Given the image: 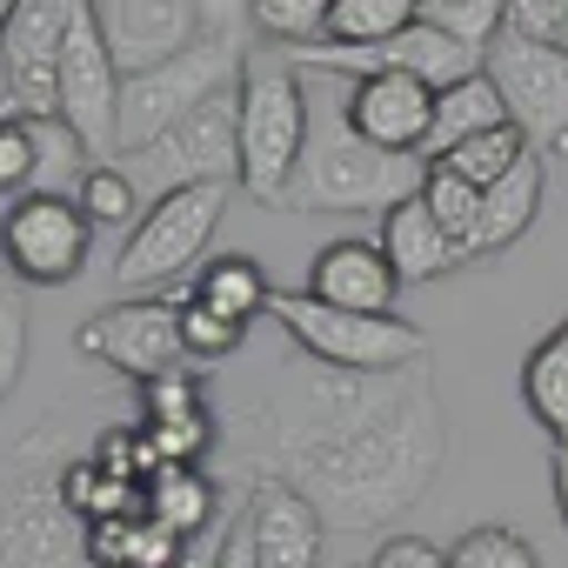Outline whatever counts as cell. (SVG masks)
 Instances as JSON below:
<instances>
[{
	"label": "cell",
	"mask_w": 568,
	"mask_h": 568,
	"mask_svg": "<svg viewBox=\"0 0 568 568\" xmlns=\"http://www.w3.org/2000/svg\"><path fill=\"white\" fill-rule=\"evenodd\" d=\"M247 448L261 481L308 495L328 528H388L435 488L448 455L435 368L342 375L295 355L247 408Z\"/></svg>",
	"instance_id": "obj_1"
},
{
	"label": "cell",
	"mask_w": 568,
	"mask_h": 568,
	"mask_svg": "<svg viewBox=\"0 0 568 568\" xmlns=\"http://www.w3.org/2000/svg\"><path fill=\"white\" fill-rule=\"evenodd\" d=\"M422 174H428V161L368 148L342 121V94H335V108H322L308 94V154L288 181V207H302V214H395L402 201L422 194Z\"/></svg>",
	"instance_id": "obj_2"
},
{
	"label": "cell",
	"mask_w": 568,
	"mask_h": 568,
	"mask_svg": "<svg viewBox=\"0 0 568 568\" xmlns=\"http://www.w3.org/2000/svg\"><path fill=\"white\" fill-rule=\"evenodd\" d=\"M241 21H247V8H214V28L187 54H174L168 68L134 74L121 88V154L154 148L168 128H181L207 101H221V94L241 88V74H247V34H241Z\"/></svg>",
	"instance_id": "obj_3"
},
{
	"label": "cell",
	"mask_w": 568,
	"mask_h": 568,
	"mask_svg": "<svg viewBox=\"0 0 568 568\" xmlns=\"http://www.w3.org/2000/svg\"><path fill=\"white\" fill-rule=\"evenodd\" d=\"M308 154V74L295 54H247L241 74V187L261 207H288V181Z\"/></svg>",
	"instance_id": "obj_4"
},
{
	"label": "cell",
	"mask_w": 568,
	"mask_h": 568,
	"mask_svg": "<svg viewBox=\"0 0 568 568\" xmlns=\"http://www.w3.org/2000/svg\"><path fill=\"white\" fill-rule=\"evenodd\" d=\"M61 428L34 435L14 448V475L0 481V568H94L88 555V521L61 501V462H48Z\"/></svg>",
	"instance_id": "obj_5"
},
{
	"label": "cell",
	"mask_w": 568,
	"mask_h": 568,
	"mask_svg": "<svg viewBox=\"0 0 568 568\" xmlns=\"http://www.w3.org/2000/svg\"><path fill=\"white\" fill-rule=\"evenodd\" d=\"M267 322L295 342V355H308L322 368H342V375H395V368L428 362V335L415 322H402V315H348V308L315 302L308 288H274Z\"/></svg>",
	"instance_id": "obj_6"
},
{
	"label": "cell",
	"mask_w": 568,
	"mask_h": 568,
	"mask_svg": "<svg viewBox=\"0 0 568 568\" xmlns=\"http://www.w3.org/2000/svg\"><path fill=\"white\" fill-rule=\"evenodd\" d=\"M227 194L234 187L214 181V187H181V194L148 201V214L134 221V234H128V247L114 261V281L141 295V288H168L181 274H201L207 267L201 247L214 241V227L227 214Z\"/></svg>",
	"instance_id": "obj_7"
},
{
	"label": "cell",
	"mask_w": 568,
	"mask_h": 568,
	"mask_svg": "<svg viewBox=\"0 0 568 568\" xmlns=\"http://www.w3.org/2000/svg\"><path fill=\"white\" fill-rule=\"evenodd\" d=\"M141 194H181V187H214V181H227L234 187V174H241V88L234 94H221V101H207L201 114H187L181 128H168L154 148H141V154H121L114 161Z\"/></svg>",
	"instance_id": "obj_8"
},
{
	"label": "cell",
	"mask_w": 568,
	"mask_h": 568,
	"mask_svg": "<svg viewBox=\"0 0 568 568\" xmlns=\"http://www.w3.org/2000/svg\"><path fill=\"white\" fill-rule=\"evenodd\" d=\"M88 247H94V221L81 214V201L28 194L0 214V267L21 288H68L88 267Z\"/></svg>",
	"instance_id": "obj_9"
},
{
	"label": "cell",
	"mask_w": 568,
	"mask_h": 568,
	"mask_svg": "<svg viewBox=\"0 0 568 568\" xmlns=\"http://www.w3.org/2000/svg\"><path fill=\"white\" fill-rule=\"evenodd\" d=\"M81 0H14V28L0 41V74H8V108L21 121L61 114V54L74 34Z\"/></svg>",
	"instance_id": "obj_10"
},
{
	"label": "cell",
	"mask_w": 568,
	"mask_h": 568,
	"mask_svg": "<svg viewBox=\"0 0 568 568\" xmlns=\"http://www.w3.org/2000/svg\"><path fill=\"white\" fill-rule=\"evenodd\" d=\"M74 348H81L88 362L128 375L134 388L194 368L187 348H181V308H174V302H121V308H101L94 322H81Z\"/></svg>",
	"instance_id": "obj_11"
},
{
	"label": "cell",
	"mask_w": 568,
	"mask_h": 568,
	"mask_svg": "<svg viewBox=\"0 0 568 568\" xmlns=\"http://www.w3.org/2000/svg\"><path fill=\"white\" fill-rule=\"evenodd\" d=\"M121 68L94 28V8L74 14V34H68V54H61V121L81 134V148L108 168L121 161Z\"/></svg>",
	"instance_id": "obj_12"
},
{
	"label": "cell",
	"mask_w": 568,
	"mask_h": 568,
	"mask_svg": "<svg viewBox=\"0 0 568 568\" xmlns=\"http://www.w3.org/2000/svg\"><path fill=\"white\" fill-rule=\"evenodd\" d=\"M94 28L114 54L121 81H134V74H154L174 54H187L214 28V8H201V0H94Z\"/></svg>",
	"instance_id": "obj_13"
},
{
	"label": "cell",
	"mask_w": 568,
	"mask_h": 568,
	"mask_svg": "<svg viewBox=\"0 0 568 568\" xmlns=\"http://www.w3.org/2000/svg\"><path fill=\"white\" fill-rule=\"evenodd\" d=\"M481 74L495 81V94L508 101V121L535 141H568V54L561 48H535V41H495Z\"/></svg>",
	"instance_id": "obj_14"
},
{
	"label": "cell",
	"mask_w": 568,
	"mask_h": 568,
	"mask_svg": "<svg viewBox=\"0 0 568 568\" xmlns=\"http://www.w3.org/2000/svg\"><path fill=\"white\" fill-rule=\"evenodd\" d=\"M342 88V121L382 148V154H415L428 161V128H435V88L408 74H368V81H335Z\"/></svg>",
	"instance_id": "obj_15"
},
{
	"label": "cell",
	"mask_w": 568,
	"mask_h": 568,
	"mask_svg": "<svg viewBox=\"0 0 568 568\" xmlns=\"http://www.w3.org/2000/svg\"><path fill=\"white\" fill-rule=\"evenodd\" d=\"M241 528L254 541V568H322L328 521L288 481H254L241 495Z\"/></svg>",
	"instance_id": "obj_16"
},
{
	"label": "cell",
	"mask_w": 568,
	"mask_h": 568,
	"mask_svg": "<svg viewBox=\"0 0 568 568\" xmlns=\"http://www.w3.org/2000/svg\"><path fill=\"white\" fill-rule=\"evenodd\" d=\"M308 295L328 302V308H348V315H395L402 274L382 254V241H355L348 234V241H328L308 261Z\"/></svg>",
	"instance_id": "obj_17"
},
{
	"label": "cell",
	"mask_w": 568,
	"mask_h": 568,
	"mask_svg": "<svg viewBox=\"0 0 568 568\" xmlns=\"http://www.w3.org/2000/svg\"><path fill=\"white\" fill-rule=\"evenodd\" d=\"M382 254L395 261V274L402 281H442L448 267H462V247L442 234V221L422 207V194L415 201H402L395 214H382Z\"/></svg>",
	"instance_id": "obj_18"
},
{
	"label": "cell",
	"mask_w": 568,
	"mask_h": 568,
	"mask_svg": "<svg viewBox=\"0 0 568 568\" xmlns=\"http://www.w3.org/2000/svg\"><path fill=\"white\" fill-rule=\"evenodd\" d=\"M535 214H541V154H528L515 174H501V181L481 194V227H475V241L462 247V261L515 247V241L528 234V221H535Z\"/></svg>",
	"instance_id": "obj_19"
},
{
	"label": "cell",
	"mask_w": 568,
	"mask_h": 568,
	"mask_svg": "<svg viewBox=\"0 0 568 568\" xmlns=\"http://www.w3.org/2000/svg\"><path fill=\"white\" fill-rule=\"evenodd\" d=\"M148 515H154L161 528L187 535V541H201V535H214V528L227 521V515H221V488H214L207 468H161V475L148 481Z\"/></svg>",
	"instance_id": "obj_20"
},
{
	"label": "cell",
	"mask_w": 568,
	"mask_h": 568,
	"mask_svg": "<svg viewBox=\"0 0 568 568\" xmlns=\"http://www.w3.org/2000/svg\"><path fill=\"white\" fill-rule=\"evenodd\" d=\"M495 128H515V121H508V101L495 94V81H488V74H475V81H462V88L435 94L428 161H442V154H455L462 141H475V134H495Z\"/></svg>",
	"instance_id": "obj_21"
},
{
	"label": "cell",
	"mask_w": 568,
	"mask_h": 568,
	"mask_svg": "<svg viewBox=\"0 0 568 568\" xmlns=\"http://www.w3.org/2000/svg\"><path fill=\"white\" fill-rule=\"evenodd\" d=\"M187 295H194L201 308H214L221 322H234V328H254V315H267V302H274L261 261H247V254H214V261L194 274Z\"/></svg>",
	"instance_id": "obj_22"
},
{
	"label": "cell",
	"mask_w": 568,
	"mask_h": 568,
	"mask_svg": "<svg viewBox=\"0 0 568 568\" xmlns=\"http://www.w3.org/2000/svg\"><path fill=\"white\" fill-rule=\"evenodd\" d=\"M521 408L555 448H568V342L561 335L528 348V362H521Z\"/></svg>",
	"instance_id": "obj_23"
},
{
	"label": "cell",
	"mask_w": 568,
	"mask_h": 568,
	"mask_svg": "<svg viewBox=\"0 0 568 568\" xmlns=\"http://www.w3.org/2000/svg\"><path fill=\"white\" fill-rule=\"evenodd\" d=\"M28 134H34V194H61V201H81L88 174L101 168V161L81 148V134H74L61 114H48V121H28Z\"/></svg>",
	"instance_id": "obj_24"
},
{
	"label": "cell",
	"mask_w": 568,
	"mask_h": 568,
	"mask_svg": "<svg viewBox=\"0 0 568 568\" xmlns=\"http://www.w3.org/2000/svg\"><path fill=\"white\" fill-rule=\"evenodd\" d=\"M422 21L415 0H328V41L322 48H382Z\"/></svg>",
	"instance_id": "obj_25"
},
{
	"label": "cell",
	"mask_w": 568,
	"mask_h": 568,
	"mask_svg": "<svg viewBox=\"0 0 568 568\" xmlns=\"http://www.w3.org/2000/svg\"><path fill=\"white\" fill-rule=\"evenodd\" d=\"M247 28H261L274 48H288V54H315L328 41V0H254Z\"/></svg>",
	"instance_id": "obj_26"
},
{
	"label": "cell",
	"mask_w": 568,
	"mask_h": 568,
	"mask_svg": "<svg viewBox=\"0 0 568 568\" xmlns=\"http://www.w3.org/2000/svg\"><path fill=\"white\" fill-rule=\"evenodd\" d=\"M528 154H535V148H528V134H521V128H495V134L462 141L455 154H442V168H455L468 187H481V194H488V187H495L501 174H515Z\"/></svg>",
	"instance_id": "obj_27"
},
{
	"label": "cell",
	"mask_w": 568,
	"mask_h": 568,
	"mask_svg": "<svg viewBox=\"0 0 568 568\" xmlns=\"http://www.w3.org/2000/svg\"><path fill=\"white\" fill-rule=\"evenodd\" d=\"M422 207L442 221V234L455 241V247H468L475 241V227H481V187H468L455 168H442V161H428V174H422Z\"/></svg>",
	"instance_id": "obj_28"
},
{
	"label": "cell",
	"mask_w": 568,
	"mask_h": 568,
	"mask_svg": "<svg viewBox=\"0 0 568 568\" xmlns=\"http://www.w3.org/2000/svg\"><path fill=\"white\" fill-rule=\"evenodd\" d=\"M501 14H508V0H422V21L475 54H488L501 41Z\"/></svg>",
	"instance_id": "obj_29"
},
{
	"label": "cell",
	"mask_w": 568,
	"mask_h": 568,
	"mask_svg": "<svg viewBox=\"0 0 568 568\" xmlns=\"http://www.w3.org/2000/svg\"><path fill=\"white\" fill-rule=\"evenodd\" d=\"M174 308H181V348H187V362H194V368H221L227 355H241L247 328L221 322V315H214V308H201L194 295H181Z\"/></svg>",
	"instance_id": "obj_30"
},
{
	"label": "cell",
	"mask_w": 568,
	"mask_h": 568,
	"mask_svg": "<svg viewBox=\"0 0 568 568\" xmlns=\"http://www.w3.org/2000/svg\"><path fill=\"white\" fill-rule=\"evenodd\" d=\"M448 568H541V555H535L528 535L488 521V528H468V535L448 548Z\"/></svg>",
	"instance_id": "obj_31"
},
{
	"label": "cell",
	"mask_w": 568,
	"mask_h": 568,
	"mask_svg": "<svg viewBox=\"0 0 568 568\" xmlns=\"http://www.w3.org/2000/svg\"><path fill=\"white\" fill-rule=\"evenodd\" d=\"M81 214H88L94 227H128V234H134V221H141V187L108 161V168L88 174V187H81Z\"/></svg>",
	"instance_id": "obj_32"
},
{
	"label": "cell",
	"mask_w": 568,
	"mask_h": 568,
	"mask_svg": "<svg viewBox=\"0 0 568 568\" xmlns=\"http://www.w3.org/2000/svg\"><path fill=\"white\" fill-rule=\"evenodd\" d=\"M21 362H28V302H21V281L0 267V402L14 395Z\"/></svg>",
	"instance_id": "obj_33"
},
{
	"label": "cell",
	"mask_w": 568,
	"mask_h": 568,
	"mask_svg": "<svg viewBox=\"0 0 568 568\" xmlns=\"http://www.w3.org/2000/svg\"><path fill=\"white\" fill-rule=\"evenodd\" d=\"M141 428H161V422H187V415H207L201 402V368H181V375H161L141 388Z\"/></svg>",
	"instance_id": "obj_34"
},
{
	"label": "cell",
	"mask_w": 568,
	"mask_h": 568,
	"mask_svg": "<svg viewBox=\"0 0 568 568\" xmlns=\"http://www.w3.org/2000/svg\"><path fill=\"white\" fill-rule=\"evenodd\" d=\"M34 194V134L21 114H0V201H28Z\"/></svg>",
	"instance_id": "obj_35"
},
{
	"label": "cell",
	"mask_w": 568,
	"mask_h": 568,
	"mask_svg": "<svg viewBox=\"0 0 568 568\" xmlns=\"http://www.w3.org/2000/svg\"><path fill=\"white\" fill-rule=\"evenodd\" d=\"M568 14V0H508L501 14V34L508 41H535V48H555V28Z\"/></svg>",
	"instance_id": "obj_36"
},
{
	"label": "cell",
	"mask_w": 568,
	"mask_h": 568,
	"mask_svg": "<svg viewBox=\"0 0 568 568\" xmlns=\"http://www.w3.org/2000/svg\"><path fill=\"white\" fill-rule=\"evenodd\" d=\"M368 568H448V548H435L422 535H388Z\"/></svg>",
	"instance_id": "obj_37"
},
{
	"label": "cell",
	"mask_w": 568,
	"mask_h": 568,
	"mask_svg": "<svg viewBox=\"0 0 568 568\" xmlns=\"http://www.w3.org/2000/svg\"><path fill=\"white\" fill-rule=\"evenodd\" d=\"M214 568H254V541H247L241 515H227V535H221V548H214Z\"/></svg>",
	"instance_id": "obj_38"
},
{
	"label": "cell",
	"mask_w": 568,
	"mask_h": 568,
	"mask_svg": "<svg viewBox=\"0 0 568 568\" xmlns=\"http://www.w3.org/2000/svg\"><path fill=\"white\" fill-rule=\"evenodd\" d=\"M555 515L568 528V448H555Z\"/></svg>",
	"instance_id": "obj_39"
},
{
	"label": "cell",
	"mask_w": 568,
	"mask_h": 568,
	"mask_svg": "<svg viewBox=\"0 0 568 568\" xmlns=\"http://www.w3.org/2000/svg\"><path fill=\"white\" fill-rule=\"evenodd\" d=\"M8 28H14V0H0V41H8Z\"/></svg>",
	"instance_id": "obj_40"
},
{
	"label": "cell",
	"mask_w": 568,
	"mask_h": 568,
	"mask_svg": "<svg viewBox=\"0 0 568 568\" xmlns=\"http://www.w3.org/2000/svg\"><path fill=\"white\" fill-rule=\"evenodd\" d=\"M555 48H561V54H568V14H561V28H555Z\"/></svg>",
	"instance_id": "obj_41"
},
{
	"label": "cell",
	"mask_w": 568,
	"mask_h": 568,
	"mask_svg": "<svg viewBox=\"0 0 568 568\" xmlns=\"http://www.w3.org/2000/svg\"><path fill=\"white\" fill-rule=\"evenodd\" d=\"M555 335H561V342H568V322H561V328H555Z\"/></svg>",
	"instance_id": "obj_42"
},
{
	"label": "cell",
	"mask_w": 568,
	"mask_h": 568,
	"mask_svg": "<svg viewBox=\"0 0 568 568\" xmlns=\"http://www.w3.org/2000/svg\"><path fill=\"white\" fill-rule=\"evenodd\" d=\"M561 154H568V141H561Z\"/></svg>",
	"instance_id": "obj_43"
}]
</instances>
